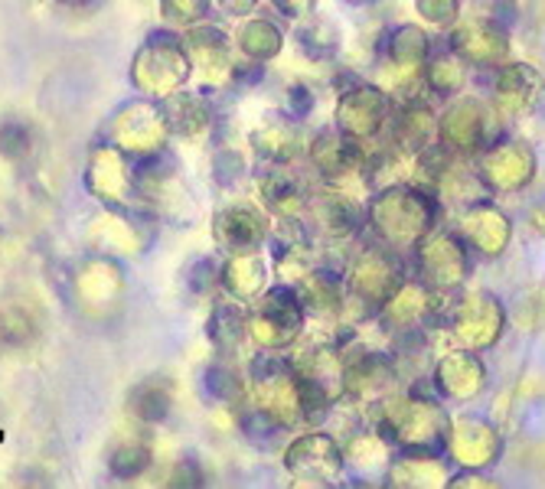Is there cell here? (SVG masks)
<instances>
[{
	"instance_id": "1",
	"label": "cell",
	"mask_w": 545,
	"mask_h": 489,
	"mask_svg": "<svg viewBox=\"0 0 545 489\" xmlns=\"http://www.w3.org/2000/svg\"><path fill=\"white\" fill-rule=\"evenodd\" d=\"M258 327H265V333L274 340H291V333H297V327H301V304L294 300L291 290H268V297L262 300V310H258Z\"/></svg>"
},
{
	"instance_id": "2",
	"label": "cell",
	"mask_w": 545,
	"mask_h": 489,
	"mask_svg": "<svg viewBox=\"0 0 545 489\" xmlns=\"http://www.w3.org/2000/svg\"><path fill=\"white\" fill-rule=\"evenodd\" d=\"M216 235H219V241H223L225 248H233V251L252 248V245L262 241V219H258L252 209L235 206V209L223 212V216L216 219Z\"/></svg>"
},
{
	"instance_id": "3",
	"label": "cell",
	"mask_w": 545,
	"mask_h": 489,
	"mask_svg": "<svg viewBox=\"0 0 545 489\" xmlns=\"http://www.w3.org/2000/svg\"><path fill=\"white\" fill-rule=\"evenodd\" d=\"M170 408H173V395H170V385L163 379H147L131 391V411L141 421H147V424L167 421Z\"/></svg>"
},
{
	"instance_id": "4",
	"label": "cell",
	"mask_w": 545,
	"mask_h": 489,
	"mask_svg": "<svg viewBox=\"0 0 545 489\" xmlns=\"http://www.w3.org/2000/svg\"><path fill=\"white\" fill-rule=\"evenodd\" d=\"M161 114L163 124L180 130V134H200L202 128H209V108L200 99H190V95H177V99L163 101Z\"/></svg>"
},
{
	"instance_id": "5",
	"label": "cell",
	"mask_w": 545,
	"mask_h": 489,
	"mask_svg": "<svg viewBox=\"0 0 545 489\" xmlns=\"http://www.w3.org/2000/svg\"><path fill=\"white\" fill-rule=\"evenodd\" d=\"M245 330H249V319L239 307H216L206 323V336L219 352H233L242 343Z\"/></svg>"
},
{
	"instance_id": "6",
	"label": "cell",
	"mask_w": 545,
	"mask_h": 489,
	"mask_svg": "<svg viewBox=\"0 0 545 489\" xmlns=\"http://www.w3.org/2000/svg\"><path fill=\"white\" fill-rule=\"evenodd\" d=\"M242 50L252 56V59L265 62V59H272L274 52L281 50V33H278V27L268 20H252L249 27H245L242 33Z\"/></svg>"
},
{
	"instance_id": "7",
	"label": "cell",
	"mask_w": 545,
	"mask_h": 489,
	"mask_svg": "<svg viewBox=\"0 0 545 489\" xmlns=\"http://www.w3.org/2000/svg\"><path fill=\"white\" fill-rule=\"evenodd\" d=\"M151 460H154L151 447H144V444H122V447L112 450L108 469H112V477H118V479H138L141 473H147Z\"/></svg>"
},
{
	"instance_id": "8",
	"label": "cell",
	"mask_w": 545,
	"mask_h": 489,
	"mask_svg": "<svg viewBox=\"0 0 545 489\" xmlns=\"http://www.w3.org/2000/svg\"><path fill=\"white\" fill-rule=\"evenodd\" d=\"M239 428L255 447H274V440L281 438V421L274 418L272 411H245Z\"/></svg>"
},
{
	"instance_id": "9",
	"label": "cell",
	"mask_w": 545,
	"mask_h": 489,
	"mask_svg": "<svg viewBox=\"0 0 545 489\" xmlns=\"http://www.w3.org/2000/svg\"><path fill=\"white\" fill-rule=\"evenodd\" d=\"M239 389H242V385H239V375H235L229 366H223V362L202 369V391H206V398L233 401V398H239Z\"/></svg>"
},
{
	"instance_id": "10",
	"label": "cell",
	"mask_w": 545,
	"mask_h": 489,
	"mask_svg": "<svg viewBox=\"0 0 545 489\" xmlns=\"http://www.w3.org/2000/svg\"><path fill=\"white\" fill-rule=\"evenodd\" d=\"M33 150V130L23 121H4L0 124V154L7 160H27Z\"/></svg>"
},
{
	"instance_id": "11",
	"label": "cell",
	"mask_w": 545,
	"mask_h": 489,
	"mask_svg": "<svg viewBox=\"0 0 545 489\" xmlns=\"http://www.w3.org/2000/svg\"><path fill=\"white\" fill-rule=\"evenodd\" d=\"M265 271L258 268V261L252 258H235L229 268L223 271V284L233 294H249V290H255V284H262Z\"/></svg>"
},
{
	"instance_id": "12",
	"label": "cell",
	"mask_w": 545,
	"mask_h": 489,
	"mask_svg": "<svg viewBox=\"0 0 545 489\" xmlns=\"http://www.w3.org/2000/svg\"><path fill=\"white\" fill-rule=\"evenodd\" d=\"M252 379L258 382V385H268V382H274V379H281V375H288L291 372V366H288V359H281L278 352H272V350H262L258 356L252 359Z\"/></svg>"
},
{
	"instance_id": "13",
	"label": "cell",
	"mask_w": 545,
	"mask_h": 489,
	"mask_svg": "<svg viewBox=\"0 0 545 489\" xmlns=\"http://www.w3.org/2000/svg\"><path fill=\"white\" fill-rule=\"evenodd\" d=\"M209 0H163V17L180 23H196L206 17Z\"/></svg>"
},
{
	"instance_id": "14",
	"label": "cell",
	"mask_w": 545,
	"mask_h": 489,
	"mask_svg": "<svg viewBox=\"0 0 545 489\" xmlns=\"http://www.w3.org/2000/svg\"><path fill=\"white\" fill-rule=\"evenodd\" d=\"M216 278H219V268H216V261H212V258H200V261H193L190 274H186V284H190L193 294H209L212 284H216Z\"/></svg>"
},
{
	"instance_id": "15",
	"label": "cell",
	"mask_w": 545,
	"mask_h": 489,
	"mask_svg": "<svg viewBox=\"0 0 545 489\" xmlns=\"http://www.w3.org/2000/svg\"><path fill=\"white\" fill-rule=\"evenodd\" d=\"M212 173H216V180L223 183V186H233L242 177V157L233 154V150H219L216 160H212Z\"/></svg>"
},
{
	"instance_id": "16",
	"label": "cell",
	"mask_w": 545,
	"mask_h": 489,
	"mask_svg": "<svg viewBox=\"0 0 545 489\" xmlns=\"http://www.w3.org/2000/svg\"><path fill=\"white\" fill-rule=\"evenodd\" d=\"M320 23H313V27H304L301 33H297V43L304 46V52L307 56H313V59H323V56H330L334 52V46L330 43H320Z\"/></svg>"
},
{
	"instance_id": "17",
	"label": "cell",
	"mask_w": 545,
	"mask_h": 489,
	"mask_svg": "<svg viewBox=\"0 0 545 489\" xmlns=\"http://www.w3.org/2000/svg\"><path fill=\"white\" fill-rule=\"evenodd\" d=\"M206 483V473H202V467L196 463V460H183V463H177V473H173L170 486H183V489H196Z\"/></svg>"
},
{
	"instance_id": "18",
	"label": "cell",
	"mask_w": 545,
	"mask_h": 489,
	"mask_svg": "<svg viewBox=\"0 0 545 489\" xmlns=\"http://www.w3.org/2000/svg\"><path fill=\"white\" fill-rule=\"evenodd\" d=\"M288 108H291L297 118H304V114L313 108V95L304 89V85H294V89L288 91Z\"/></svg>"
},
{
	"instance_id": "19",
	"label": "cell",
	"mask_w": 545,
	"mask_h": 489,
	"mask_svg": "<svg viewBox=\"0 0 545 489\" xmlns=\"http://www.w3.org/2000/svg\"><path fill=\"white\" fill-rule=\"evenodd\" d=\"M233 79L239 82V85H255V82H262V79H265L262 62L255 59L252 66H235V69H233Z\"/></svg>"
},
{
	"instance_id": "20",
	"label": "cell",
	"mask_w": 545,
	"mask_h": 489,
	"mask_svg": "<svg viewBox=\"0 0 545 489\" xmlns=\"http://www.w3.org/2000/svg\"><path fill=\"white\" fill-rule=\"evenodd\" d=\"M219 7H223L225 13H235V17H242V13H249L255 7V0H219Z\"/></svg>"
},
{
	"instance_id": "21",
	"label": "cell",
	"mask_w": 545,
	"mask_h": 489,
	"mask_svg": "<svg viewBox=\"0 0 545 489\" xmlns=\"http://www.w3.org/2000/svg\"><path fill=\"white\" fill-rule=\"evenodd\" d=\"M274 4H278L284 13H301V11H307L311 4H317V0H274Z\"/></svg>"
},
{
	"instance_id": "22",
	"label": "cell",
	"mask_w": 545,
	"mask_h": 489,
	"mask_svg": "<svg viewBox=\"0 0 545 489\" xmlns=\"http://www.w3.org/2000/svg\"><path fill=\"white\" fill-rule=\"evenodd\" d=\"M62 7H72V11H91L99 7V0H59Z\"/></svg>"
},
{
	"instance_id": "23",
	"label": "cell",
	"mask_w": 545,
	"mask_h": 489,
	"mask_svg": "<svg viewBox=\"0 0 545 489\" xmlns=\"http://www.w3.org/2000/svg\"><path fill=\"white\" fill-rule=\"evenodd\" d=\"M346 4H375V0H346Z\"/></svg>"
}]
</instances>
